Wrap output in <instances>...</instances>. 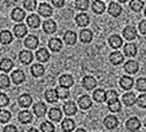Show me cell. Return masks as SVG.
Returning a JSON list of instances; mask_svg holds the SVG:
<instances>
[{
  "label": "cell",
  "mask_w": 146,
  "mask_h": 132,
  "mask_svg": "<svg viewBox=\"0 0 146 132\" xmlns=\"http://www.w3.org/2000/svg\"><path fill=\"white\" fill-rule=\"evenodd\" d=\"M108 13H109V15H112L113 17H117V16L121 15L122 8H121V6L117 3L112 1L111 4H109V7H108Z\"/></svg>",
  "instance_id": "obj_1"
},
{
  "label": "cell",
  "mask_w": 146,
  "mask_h": 132,
  "mask_svg": "<svg viewBox=\"0 0 146 132\" xmlns=\"http://www.w3.org/2000/svg\"><path fill=\"white\" fill-rule=\"evenodd\" d=\"M104 124H105V126H106L107 129L113 130V129L117 127L119 121H117V118H116L114 115H109V116H107V117L104 119Z\"/></svg>",
  "instance_id": "obj_2"
},
{
  "label": "cell",
  "mask_w": 146,
  "mask_h": 132,
  "mask_svg": "<svg viewBox=\"0 0 146 132\" xmlns=\"http://www.w3.org/2000/svg\"><path fill=\"white\" fill-rule=\"evenodd\" d=\"M38 44H39L38 38L36 37V36H33V35L28 36V37L25 38V40H24V45H25L28 48H30V50H35V48H37Z\"/></svg>",
  "instance_id": "obj_3"
},
{
  "label": "cell",
  "mask_w": 146,
  "mask_h": 132,
  "mask_svg": "<svg viewBox=\"0 0 146 132\" xmlns=\"http://www.w3.org/2000/svg\"><path fill=\"white\" fill-rule=\"evenodd\" d=\"M59 83H60L61 86L68 88V87L74 85V77H72L71 75H62L59 78Z\"/></svg>",
  "instance_id": "obj_4"
},
{
  "label": "cell",
  "mask_w": 146,
  "mask_h": 132,
  "mask_svg": "<svg viewBox=\"0 0 146 132\" xmlns=\"http://www.w3.org/2000/svg\"><path fill=\"white\" fill-rule=\"evenodd\" d=\"M123 36L127 40H133L136 37H137V31L133 26L129 25V26H125L124 30H123Z\"/></svg>",
  "instance_id": "obj_5"
},
{
  "label": "cell",
  "mask_w": 146,
  "mask_h": 132,
  "mask_svg": "<svg viewBox=\"0 0 146 132\" xmlns=\"http://www.w3.org/2000/svg\"><path fill=\"white\" fill-rule=\"evenodd\" d=\"M63 112L67 116H72L75 115L76 112H77V108H76V105L72 102V101H68L63 105Z\"/></svg>",
  "instance_id": "obj_6"
},
{
  "label": "cell",
  "mask_w": 146,
  "mask_h": 132,
  "mask_svg": "<svg viewBox=\"0 0 146 132\" xmlns=\"http://www.w3.org/2000/svg\"><path fill=\"white\" fill-rule=\"evenodd\" d=\"M122 101H123V104H124L125 106H128V107L133 106L135 102H136V95H135V93H132V92L125 93V94L122 96Z\"/></svg>",
  "instance_id": "obj_7"
},
{
  "label": "cell",
  "mask_w": 146,
  "mask_h": 132,
  "mask_svg": "<svg viewBox=\"0 0 146 132\" xmlns=\"http://www.w3.org/2000/svg\"><path fill=\"white\" fill-rule=\"evenodd\" d=\"M125 126L130 131H136V130H138L140 127V122H139V119L137 117H131V118H129L127 121Z\"/></svg>",
  "instance_id": "obj_8"
},
{
  "label": "cell",
  "mask_w": 146,
  "mask_h": 132,
  "mask_svg": "<svg viewBox=\"0 0 146 132\" xmlns=\"http://www.w3.org/2000/svg\"><path fill=\"white\" fill-rule=\"evenodd\" d=\"M33 113L37 117H43L46 114V105L43 102H38L33 106Z\"/></svg>",
  "instance_id": "obj_9"
},
{
  "label": "cell",
  "mask_w": 146,
  "mask_h": 132,
  "mask_svg": "<svg viewBox=\"0 0 146 132\" xmlns=\"http://www.w3.org/2000/svg\"><path fill=\"white\" fill-rule=\"evenodd\" d=\"M12 81L15 83V84H21V83H23L24 81H25V75H24V73L22 71V70H15V71H13V74H12Z\"/></svg>",
  "instance_id": "obj_10"
},
{
  "label": "cell",
  "mask_w": 146,
  "mask_h": 132,
  "mask_svg": "<svg viewBox=\"0 0 146 132\" xmlns=\"http://www.w3.org/2000/svg\"><path fill=\"white\" fill-rule=\"evenodd\" d=\"M27 32H28L27 26H25L24 24H22V23H19V24H16V25L14 26V35H15L17 38L24 37V36L27 35Z\"/></svg>",
  "instance_id": "obj_11"
},
{
  "label": "cell",
  "mask_w": 146,
  "mask_h": 132,
  "mask_svg": "<svg viewBox=\"0 0 146 132\" xmlns=\"http://www.w3.org/2000/svg\"><path fill=\"white\" fill-rule=\"evenodd\" d=\"M78 105L82 109H89L92 106V100L89 95H82L78 99Z\"/></svg>",
  "instance_id": "obj_12"
},
{
  "label": "cell",
  "mask_w": 146,
  "mask_h": 132,
  "mask_svg": "<svg viewBox=\"0 0 146 132\" xmlns=\"http://www.w3.org/2000/svg\"><path fill=\"white\" fill-rule=\"evenodd\" d=\"M108 43H109V45H111V47H113V48H120L122 46V44H123V40H122V38L120 36L113 35V36L109 37Z\"/></svg>",
  "instance_id": "obj_13"
},
{
  "label": "cell",
  "mask_w": 146,
  "mask_h": 132,
  "mask_svg": "<svg viewBox=\"0 0 146 132\" xmlns=\"http://www.w3.org/2000/svg\"><path fill=\"white\" fill-rule=\"evenodd\" d=\"M48 117H50V119L51 121H53V122H60L61 121V118H62V113H61V110L59 109V108H52L50 112H48Z\"/></svg>",
  "instance_id": "obj_14"
},
{
  "label": "cell",
  "mask_w": 146,
  "mask_h": 132,
  "mask_svg": "<svg viewBox=\"0 0 146 132\" xmlns=\"http://www.w3.org/2000/svg\"><path fill=\"white\" fill-rule=\"evenodd\" d=\"M27 22H28V25H29V26H31V28L36 29V28H38V26H39V24H40V18H39V16H38V15H36V14H31V15H29V16H28Z\"/></svg>",
  "instance_id": "obj_15"
},
{
  "label": "cell",
  "mask_w": 146,
  "mask_h": 132,
  "mask_svg": "<svg viewBox=\"0 0 146 132\" xmlns=\"http://www.w3.org/2000/svg\"><path fill=\"white\" fill-rule=\"evenodd\" d=\"M105 95H106L105 100L107 101L108 105H111V104H114V102L119 101V95H117V93H116L115 91H113V90L105 92Z\"/></svg>",
  "instance_id": "obj_16"
},
{
  "label": "cell",
  "mask_w": 146,
  "mask_h": 132,
  "mask_svg": "<svg viewBox=\"0 0 146 132\" xmlns=\"http://www.w3.org/2000/svg\"><path fill=\"white\" fill-rule=\"evenodd\" d=\"M19 104L21 107L23 108H28L31 106L32 104V98L29 95V94H22L20 98H19Z\"/></svg>",
  "instance_id": "obj_17"
},
{
  "label": "cell",
  "mask_w": 146,
  "mask_h": 132,
  "mask_svg": "<svg viewBox=\"0 0 146 132\" xmlns=\"http://www.w3.org/2000/svg\"><path fill=\"white\" fill-rule=\"evenodd\" d=\"M38 13L44 16V17H48L52 15V7L48 5V4H40L39 5V8H38Z\"/></svg>",
  "instance_id": "obj_18"
},
{
  "label": "cell",
  "mask_w": 146,
  "mask_h": 132,
  "mask_svg": "<svg viewBox=\"0 0 146 132\" xmlns=\"http://www.w3.org/2000/svg\"><path fill=\"white\" fill-rule=\"evenodd\" d=\"M82 83H83V86L86 88V90H92V88H94L96 86H97V81L93 78V77H91V76H86V77H84L83 78V81H82Z\"/></svg>",
  "instance_id": "obj_19"
},
{
  "label": "cell",
  "mask_w": 146,
  "mask_h": 132,
  "mask_svg": "<svg viewBox=\"0 0 146 132\" xmlns=\"http://www.w3.org/2000/svg\"><path fill=\"white\" fill-rule=\"evenodd\" d=\"M13 40V36L9 31L7 30H4L0 32V43L4 44V45H7V44H11Z\"/></svg>",
  "instance_id": "obj_20"
},
{
  "label": "cell",
  "mask_w": 146,
  "mask_h": 132,
  "mask_svg": "<svg viewBox=\"0 0 146 132\" xmlns=\"http://www.w3.org/2000/svg\"><path fill=\"white\" fill-rule=\"evenodd\" d=\"M43 28H44V31L46 34H53V32L56 31V24L53 20H47L44 22L43 24Z\"/></svg>",
  "instance_id": "obj_21"
},
{
  "label": "cell",
  "mask_w": 146,
  "mask_h": 132,
  "mask_svg": "<svg viewBox=\"0 0 146 132\" xmlns=\"http://www.w3.org/2000/svg\"><path fill=\"white\" fill-rule=\"evenodd\" d=\"M75 21H76L77 25H80V26H86V25L90 23V18H89V16H88L85 13L78 14V15L75 17Z\"/></svg>",
  "instance_id": "obj_22"
},
{
  "label": "cell",
  "mask_w": 146,
  "mask_h": 132,
  "mask_svg": "<svg viewBox=\"0 0 146 132\" xmlns=\"http://www.w3.org/2000/svg\"><path fill=\"white\" fill-rule=\"evenodd\" d=\"M124 54L129 57H132L137 54V46L133 44V43H128L125 46H124Z\"/></svg>",
  "instance_id": "obj_23"
},
{
  "label": "cell",
  "mask_w": 146,
  "mask_h": 132,
  "mask_svg": "<svg viewBox=\"0 0 146 132\" xmlns=\"http://www.w3.org/2000/svg\"><path fill=\"white\" fill-rule=\"evenodd\" d=\"M120 85H121L122 88H124V90H130V88L133 86V79H132V77L122 76V78L120 79Z\"/></svg>",
  "instance_id": "obj_24"
},
{
  "label": "cell",
  "mask_w": 146,
  "mask_h": 132,
  "mask_svg": "<svg viewBox=\"0 0 146 132\" xmlns=\"http://www.w3.org/2000/svg\"><path fill=\"white\" fill-rule=\"evenodd\" d=\"M124 70H125L127 73H129V74H135V73H137V70H138V63H137L136 61H133V60L128 61V62L124 64Z\"/></svg>",
  "instance_id": "obj_25"
},
{
  "label": "cell",
  "mask_w": 146,
  "mask_h": 132,
  "mask_svg": "<svg viewBox=\"0 0 146 132\" xmlns=\"http://www.w3.org/2000/svg\"><path fill=\"white\" fill-rule=\"evenodd\" d=\"M48 47L50 50H52L53 52H59L62 48V42L59 38H52L48 42Z\"/></svg>",
  "instance_id": "obj_26"
},
{
  "label": "cell",
  "mask_w": 146,
  "mask_h": 132,
  "mask_svg": "<svg viewBox=\"0 0 146 132\" xmlns=\"http://www.w3.org/2000/svg\"><path fill=\"white\" fill-rule=\"evenodd\" d=\"M19 121L23 124H28L32 121V114L29 110H23L19 114Z\"/></svg>",
  "instance_id": "obj_27"
},
{
  "label": "cell",
  "mask_w": 146,
  "mask_h": 132,
  "mask_svg": "<svg viewBox=\"0 0 146 132\" xmlns=\"http://www.w3.org/2000/svg\"><path fill=\"white\" fill-rule=\"evenodd\" d=\"M63 40L68 45H74L76 43V34L74 31H67L63 36Z\"/></svg>",
  "instance_id": "obj_28"
},
{
  "label": "cell",
  "mask_w": 146,
  "mask_h": 132,
  "mask_svg": "<svg viewBox=\"0 0 146 132\" xmlns=\"http://www.w3.org/2000/svg\"><path fill=\"white\" fill-rule=\"evenodd\" d=\"M36 57H37V60L40 62H46L50 59V53L47 52L46 48H40L37 51V53H36Z\"/></svg>",
  "instance_id": "obj_29"
},
{
  "label": "cell",
  "mask_w": 146,
  "mask_h": 132,
  "mask_svg": "<svg viewBox=\"0 0 146 132\" xmlns=\"http://www.w3.org/2000/svg\"><path fill=\"white\" fill-rule=\"evenodd\" d=\"M44 73H45V69H44V67L42 64H33L32 67H31V74H32V76H35V77H40V76H43L44 75Z\"/></svg>",
  "instance_id": "obj_30"
},
{
  "label": "cell",
  "mask_w": 146,
  "mask_h": 132,
  "mask_svg": "<svg viewBox=\"0 0 146 132\" xmlns=\"http://www.w3.org/2000/svg\"><path fill=\"white\" fill-rule=\"evenodd\" d=\"M24 17H25V13H24L23 9H21V8H15V9H13V12H12V18H13L14 21L21 22V21H23Z\"/></svg>",
  "instance_id": "obj_31"
},
{
  "label": "cell",
  "mask_w": 146,
  "mask_h": 132,
  "mask_svg": "<svg viewBox=\"0 0 146 132\" xmlns=\"http://www.w3.org/2000/svg\"><path fill=\"white\" fill-rule=\"evenodd\" d=\"M32 53L30 51H22L20 53V61L23 64H29L32 61Z\"/></svg>",
  "instance_id": "obj_32"
},
{
  "label": "cell",
  "mask_w": 146,
  "mask_h": 132,
  "mask_svg": "<svg viewBox=\"0 0 146 132\" xmlns=\"http://www.w3.org/2000/svg\"><path fill=\"white\" fill-rule=\"evenodd\" d=\"M109 60H111V62L115 65L117 64H121L123 62V55L120 53V52H113L111 55H109Z\"/></svg>",
  "instance_id": "obj_33"
},
{
  "label": "cell",
  "mask_w": 146,
  "mask_h": 132,
  "mask_svg": "<svg viewBox=\"0 0 146 132\" xmlns=\"http://www.w3.org/2000/svg\"><path fill=\"white\" fill-rule=\"evenodd\" d=\"M13 65H14V63L11 59H4L1 62H0V69L5 73H8L9 70H12Z\"/></svg>",
  "instance_id": "obj_34"
},
{
  "label": "cell",
  "mask_w": 146,
  "mask_h": 132,
  "mask_svg": "<svg viewBox=\"0 0 146 132\" xmlns=\"http://www.w3.org/2000/svg\"><path fill=\"white\" fill-rule=\"evenodd\" d=\"M74 127H75V123H74V121H72V119H70V118L63 119V122H62V130L64 132H71L72 130H74Z\"/></svg>",
  "instance_id": "obj_35"
},
{
  "label": "cell",
  "mask_w": 146,
  "mask_h": 132,
  "mask_svg": "<svg viewBox=\"0 0 146 132\" xmlns=\"http://www.w3.org/2000/svg\"><path fill=\"white\" fill-rule=\"evenodd\" d=\"M80 38H81L82 43H90L92 40V32L88 29H84V30L81 31Z\"/></svg>",
  "instance_id": "obj_36"
},
{
  "label": "cell",
  "mask_w": 146,
  "mask_h": 132,
  "mask_svg": "<svg viewBox=\"0 0 146 132\" xmlns=\"http://www.w3.org/2000/svg\"><path fill=\"white\" fill-rule=\"evenodd\" d=\"M106 9V6L102 1H94L92 3V11L97 14H102Z\"/></svg>",
  "instance_id": "obj_37"
},
{
  "label": "cell",
  "mask_w": 146,
  "mask_h": 132,
  "mask_svg": "<svg viewBox=\"0 0 146 132\" xmlns=\"http://www.w3.org/2000/svg\"><path fill=\"white\" fill-rule=\"evenodd\" d=\"M45 99H46V101L47 102H55L58 100V95H56V92L54 90H48L45 92Z\"/></svg>",
  "instance_id": "obj_38"
},
{
  "label": "cell",
  "mask_w": 146,
  "mask_h": 132,
  "mask_svg": "<svg viewBox=\"0 0 146 132\" xmlns=\"http://www.w3.org/2000/svg\"><path fill=\"white\" fill-rule=\"evenodd\" d=\"M93 99L97 101V102H104L105 99H106V95H105V91L99 88V90H96L93 92Z\"/></svg>",
  "instance_id": "obj_39"
},
{
  "label": "cell",
  "mask_w": 146,
  "mask_h": 132,
  "mask_svg": "<svg viewBox=\"0 0 146 132\" xmlns=\"http://www.w3.org/2000/svg\"><path fill=\"white\" fill-rule=\"evenodd\" d=\"M55 92H56L58 98H60V99H66V98L69 96V91H68V88H66V87H63V86L56 87Z\"/></svg>",
  "instance_id": "obj_40"
},
{
  "label": "cell",
  "mask_w": 146,
  "mask_h": 132,
  "mask_svg": "<svg viewBox=\"0 0 146 132\" xmlns=\"http://www.w3.org/2000/svg\"><path fill=\"white\" fill-rule=\"evenodd\" d=\"M40 130H42V132H54L55 127H54V125H53L51 122H47V121H46V122L42 123Z\"/></svg>",
  "instance_id": "obj_41"
},
{
  "label": "cell",
  "mask_w": 146,
  "mask_h": 132,
  "mask_svg": "<svg viewBox=\"0 0 146 132\" xmlns=\"http://www.w3.org/2000/svg\"><path fill=\"white\" fill-rule=\"evenodd\" d=\"M89 4L90 3L88 0H77V1H75V6L80 11H86L89 8Z\"/></svg>",
  "instance_id": "obj_42"
},
{
  "label": "cell",
  "mask_w": 146,
  "mask_h": 132,
  "mask_svg": "<svg viewBox=\"0 0 146 132\" xmlns=\"http://www.w3.org/2000/svg\"><path fill=\"white\" fill-rule=\"evenodd\" d=\"M143 6H144L143 1H138V0H132V1H130V7L135 12H140L143 9Z\"/></svg>",
  "instance_id": "obj_43"
},
{
  "label": "cell",
  "mask_w": 146,
  "mask_h": 132,
  "mask_svg": "<svg viewBox=\"0 0 146 132\" xmlns=\"http://www.w3.org/2000/svg\"><path fill=\"white\" fill-rule=\"evenodd\" d=\"M11 82H9V77L5 74L0 75V88H7L9 86Z\"/></svg>",
  "instance_id": "obj_44"
},
{
  "label": "cell",
  "mask_w": 146,
  "mask_h": 132,
  "mask_svg": "<svg viewBox=\"0 0 146 132\" xmlns=\"http://www.w3.org/2000/svg\"><path fill=\"white\" fill-rule=\"evenodd\" d=\"M12 115L7 110H0V122L1 123H7L9 119H11Z\"/></svg>",
  "instance_id": "obj_45"
},
{
  "label": "cell",
  "mask_w": 146,
  "mask_h": 132,
  "mask_svg": "<svg viewBox=\"0 0 146 132\" xmlns=\"http://www.w3.org/2000/svg\"><path fill=\"white\" fill-rule=\"evenodd\" d=\"M24 8L27 11H35V8L37 7V1L36 0H28V1H24Z\"/></svg>",
  "instance_id": "obj_46"
},
{
  "label": "cell",
  "mask_w": 146,
  "mask_h": 132,
  "mask_svg": "<svg viewBox=\"0 0 146 132\" xmlns=\"http://www.w3.org/2000/svg\"><path fill=\"white\" fill-rule=\"evenodd\" d=\"M136 88H137L138 91L145 92V90H146V81H145V78H139V79L137 81V83H136Z\"/></svg>",
  "instance_id": "obj_47"
},
{
  "label": "cell",
  "mask_w": 146,
  "mask_h": 132,
  "mask_svg": "<svg viewBox=\"0 0 146 132\" xmlns=\"http://www.w3.org/2000/svg\"><path fill=\"white\" fill-rule=\"evenodd\" d=\"M9 104V98L5 93H0V107H6Z\"/></svg>",
  "instance_id": "obj_48"
},
{
  "label": "cell",
  "mask_w": 146,
  "mask_h": 132,
  "mask_svg": "<svg viewBox=\"0 0 146 132\" xmlns=\"http://www.w3.org/2000/svg\"><path fill=\"white\" fill-rule=\"evenodd\" d=\"M108 109L111 110L112 113H116V112H120L121 110V104L119 101L114 102V104H111V105H108Z\"/></svg>",
  "instance_id": "obj_49"
},
{
  "label": "cell",
  "mask_w": 146,
  "mask_h": 132,
  "mask_svg": "<svg viewBox=\"0 0 146 132\" xmlns=\"http://www.w3.org/2000/svg\"><path fill=\"white\" fill-rule=\"evenodd\" d=\"M136 102L138 104V106H139V107L145 108V106H146V95H145V94L139 95V96H138V99H136Z\"/></svg>",
  "instance_id": "obj_50"
},
{
  "label": "cell",
  "mask_w": 146,
  "mask_h": 132,
  "mask_svg": "<svg viewBox=\"0 0 146 132\" xmlns=\"http://www.w3.org/2000/svg\"><path fill=\"white\" fill-rule=\"evenodd\" d=\"M139 31L141 32L143 35L146 34V21H145V20H143V21L139 23Z\"/></svg>",
  "instance_id": "obj_51"
},
{
  "label": "cell",
  "mask_w": 146,
  "mask_h": 132,
  "mask_svg": "<svg viewBox=\"0 0 146 132\" xmlns=\"http://www.w3.org/2000/svg\"><path fill=\"white\" fill-rule=\"evenodd\" d=\"M4 132H19V131L14 125H6L4 129Z\"/></svg>",
  "instance_id": "obj_52"
},
{
  "label": "cell",
  "mask_w": 146,
  "mask_h": 132,
  "mask_svg": "<svg viewBox=\"0 0 146 132\" xmlns=\"http://www.w3.org/2000/svg\"><path fill=\"white\" fill-rule=\"evenodd\" d=\"M52 4L55 6V7H62L64 5V1L63 0H53Z\"/></svg>",
  "instance_id": "obj_53"
},
{
  "label": "cell",
  "mask_w": 146,
  "mask_h": 132,
  "mask_svg": "<svg viewBox=\"0 0 146 132\" xmlns=\"http://www.w3.org/2000/svg\"><path fill=\"white\" fill-rule=\"evenodd\" d=\"M28 132H39V131H38L37 129H33V127H32V129H30Z\"/></svg>",
  "instance_id": "obj_54"
},
{
  "label": "cell",
  "mask_w": 146,
  "mask_h": 132,
  "mask_svg": "<svg viewBox=\"0 0 146 132\" xmlns=\"http://www.w3.org/2000/svg\"><path fill=\"white\" fill-rule=\"evenodd\" d=\"M76 132H86L84 129H78V130H76Z\"/></svg>",
  "instance_id": "obj_55"
}]
</instances>
